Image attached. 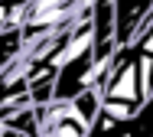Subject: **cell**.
<instances>
[{
  "mask_svg": "<svg viewBox=\"0 0 153 137\" xmlns=\"http://www.w3.org/2000/svg\"><path fill=\"white\" fill-rule=\"evenodd\" d=\"M153 16V0H114V42L130 46Z\"/></svg>",
  "mask_w": 153,
  "mask_h": 137,
  "instance_id": "6da1fadb",
  "label": "cell"
},
{
  "mask_svg": "<svg viewBox=\"0 0 153 137\" xmlns=\"http://www.w3.org/2000/svg\"><path fill=\"white\" fill-rule=\"evenodd\" d=\"M30 68H33V62L26 59L23 49L0 68V108L16 101L20 95H26V88H30Z\"/></svg>",
  "mask_w": 153,
  "mask_h": 137,
  "instance_id": "7a4b0ae2",
  "label": "cell"
},
{
  "mask_svg": "<svg viewBox=\"0 0 153 137\" xmlns=\"http://www.w3.org/2000/svg\"><path fill=\"white\" fill-rule=\"evenodd\" d=\"M108 137H153V98H147V104L127 118V121H117V127Z\"/></svg>",
  "mask_w": 153,
  "mask_h": 137,
  "instance_id": "3957f363",
  "label": "cell"
},
{
  "mask_svg": "<svg viewBox=\"0 0 153 137\" xmlns=\"http://www.w3.org/2000/svg\"><path fill=\"white\" fill-rule=\"evenodd\" d=\"M68 104H72V111H75V114H78V118H82L88 127H91V121H94V118L101 114V95H98L94 88H85L82 95H75Z\"/></svg>",
  "mask_w": 153,
  "mask_h": 137,
  "instance_id": "277c9868",
  "label": "cell"
},
{
  "mask_svg": "<svg viewBox=\"0 0 153 137\" xmlns=\"http://www.w3.org/2000/svg\"><path fill=\"white\" fill-rule=\"evenodd\" d=\"M0 111H3V108H0Z\"/></svg>",
  "mask_w": 153,
  "mask_h": 137,
  "instance_id": "5b68a950",
  "label": "cell"
}]
</instances>
